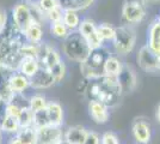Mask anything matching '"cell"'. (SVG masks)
<instances>
[{
  "label": "cell",
  "mask_w": 160,
  "mask_h": 144,
  "mask_svg": "<svg viewBox=\"0 0 160 144\" xmlns=\"http://www.w3.org/2000/svg\"><path fill=\"white\" fill-rule=\"evenodd\" d=\"M30 82H31V89L33 90L48 89L56 84L52 72L49 70L42 69V67L38 70L36 75L30 78Z\"/></svg>",
  "instance_id": "9a60e30c"
},
{
  "label": "cell",
  "mask_w": 160,
  "mask_h": 144,
  "mask_svg": "<svg viewBox=\"0 0 160 144\" xmlns=\"http://www.w3.org/2000/svg\"><path fill=\"white\" fill-rule=\"evenodd\" d=\"M159 56L155 54L147 45L142 46L136 55V61L138 65L142 71L145 72H157L160 71L159 67Z\"/></svg>",
  "instance_id": "9c48e42d"
},
{
  "label": "cell",
  "mask_w": 160,
  "mask_h": 144,
  "mask_svg": "<svg viewBox=\"0 0 160 144\" xmlns=\"http://www.w3.org/2000/svg\"><path fill=\"white\" fill-rule=\"evenodd\" d=\"M84 144H102L100 136L94 131H88V135H87L86 141Z\"/></svg>",
  "instance_id": "74e56055"
},
{
  "label": "cell",
  "mask_w": 160,
  "mask_h": 144,
  "mask_svg": "<svg viewBox=\"0 0 160 144\" xmlns=\"http://www.w3.org/2000/svg\"><path fill=\"white\" fill-rule=\"evenodd\" d=\"M88 135V130L81 125L69 126L63 132V142L66 144H84Z\"/></svg>",
  "instance_id": "2e32d148"
},
{
  "label": "cell",
  "mask_w": 160,
  "mask_h": 144,
  "mask_svg": "<svg viewBox=\"0 0 160 144\" xmlns=\"http://www.w3.org/2000/svg\"><path fill=\"white\" fill-rule=\"evenodd\" d=\"M112 54L110 49L104 46L102 48L92 49L85 61L80 62V72L84 78L94 79L104 76V65L107 59Z\"/></svg>",
  "instance_id": "7a4b0ae2"
},
{
  "label": "cell",
  "mask_w": 160,
  "mask_h": 144,
  "mask_svg": "<svg viewBox=\"0 0 160 144\" xmlns=\"http://www.w3.org/2000/svg\"><path fill=\"white\" fill-rule=\"evenodd\" d=\"M22 58H33L37 59L38 53H40V45L37 43H31V42H24L18 49Z\"/></svg>",
  "instance_id": "4316f807"
},
{
  "label": "cell",
  "mask_w": 160,
  "mask_h": 144,
  "mask_svg": "<svg viewBox=\"0 0 160 144\" xmlns=\"http://www.w3.org/2000/svg\"><path fill=\"white\" fill-rule=\"evenodd\" d=\"M81 21H82V19L80 18L78 11H74V10H63L62 22H63L65 25L69 29L71 33L78 31Z\"/></svg>",
  "instance_id": "603a6c76"
},
{
  "label": "cell",
  "mask_w": 160,
  "mask_h": 144,
  "mask_svg": "<svg viewBox=\"0 0 160 144\" xmlns=\"http://www.w3.org/2000/svg\"><path fill=\"white\" fill-rule=\"evenodd\" d=\"M49 71L52 72L54 79H55V83L58 84V83H61L65 79V77H66V75H67V66H66V64H65V61L61 60L60 62H58V64H56L55 66H53Z\"/></svg>",
  "instance_id": "1f68e13d"
},
{
  "label": "cell",
  "mask_w": 160,
  "mask_h": 144,
  "mask_svg": "<svg viewBox=\"0 0 160 144\" xmlns=\"http://www.w3.org/2000/svg\"><path fill=\"white\" fill-rule=\"evenodd\" d=\"M124 64L116 54H111L105 61L104 65V75L107 76H118L123 69Z\"/></svg>",
  "instance_id": "44dd1931"
},
{
  "label": "cell",
  "mask_w": 160,
  "mask_h": 144,
  "mask_svg": "<svg viewBox=\"0 0 160 144\" xmlns=\"http://www.w3.org/2000/svg\"><path fill=\"white\" fill-rule=\"evenodd\" d=\"M123 91L121 89L117 76H102L99 78L90 79L85 96L90 101L104 103L109 108L116 107L121 101Z\"/></svg>",
  "instance_id": "6da1fadb"
},
{
  "label": "cell",
  "mask_w": 160,
  "mask_h": 144,
  "mask_svg": "<svg viewBox=\"0 0 160 144\" xmlns=\"http://www.w3.org/2000/svg\"><path fill=\"white\" fill-rule=\"evenodd\" d=\"M159 1H160V0H159Z\"/></svg>",
  "instance_id": "7dc6e473"
},
{
  "label": "cell",
  "mask_w": 160,
  "mask_h": 144,
  "mask_svg": "<svg viewBox=\"0 0 160 144\" xmlns=\"http://www.w3.org/2000/svg\"><path fill=\"white\" fill-rule=\"evenodd\" d=\"M98 34L102 41L104 42V45L107 42H112L115 34H116V28L109 23H100L98 24Z\"/></svg>",
  "instance_id": "f1b7e54d"
},
{
  "label": "cell",
  "mask_w": 160,
  "mask_h": 144,
  "mask_svg": "<svg viewBox=\"0 0 160 144\" xmlns=\"http://www.w3.org/2000/svg\"><path fill=\"white\" fill-rule=\"evenodd\" d=\"M35 3L37 4V6L40 7L41 10L46 14H47L48 12H50V11H53L54 8L59 7L58 0H36Z\"/></svg>",
  "instance_id": "836d02e7"
},
{
  "label": "cell",
  "mask_w": 160,
  "mask_h": 144,
  "mask_svg": "<svg viewBox=\"0 0 160 144\" xmlns=\"http://www.w3.org/2000/svg\"><path fill=\"white\" fill-rule=\"evenodd\" d=\"M117 77H118V82H120L121 89L123 91V94L124 93H132L135 90L136 85H138V78H136V73L132 69V66L124 64L121 73Z\"/></svg>",
  "instance_id": "5bb4252c"
},
{
  "label": "cell",
  "mask_w": 160,
  "mask_h": 144,
  "mask_svg": "<svg viewBox=\"0 0 160 144\" xmlns=\"http://www.w3.org/2000/svg\"><path fill=\"white\" fill-rule=\"evenodd\" d=\"M13 72L14 70L7 67L4 64H0V99L5 102H10L13 96V93L10 88V79Z\"/></svg>",
  "instance_id": "4fadbf2b"
},
{
  "label": "cell",
  "mask_w": 160,
  "mask_h": 144,
  "mask_svg": "<svg viewBox=\"0 0 160 144\" xmlns=\"http://www.w3.org/2000/svg\"><path fill=\"white\" fill-rule=\"evenodd\" d=\"M48 99L42 94H33L29 96V108L32 110L33 113L37 110L46 109L48 107Z\"/></svg>",
  "instance_id": "484cf974"
},
{
  "label": "cell",
  "mask_w": 160,
  "mask_h": 144,
  "mask_svg": "<svg viewBox=\"0 0 160 144\" xmlns=\"http://www.w3.org/2000/svg\"><path fill=\"white\" fill-rule=\"evenodd\" d=\"M24 36H25V40H27L28 42L40 45V43L43 42V37H44L43 25L32 23V24L24 31Z\"/></svg>",
  "instance_id": "7402d4cb"
},
{
  "label": "cell",
  "mask_w": 160,
  "mask_h": 144,
  "mask_svg": "<svg viewBox=\"0 0 160 144\" xmlns=\"http://www.w3.org/2000/svg\"><path fill=\"white\" fill-rule=\"evenodd\" d=\"M30 5V11H31V17H32V23L36 24H41V25H44L47 22V17L46 13L41 10L40 7L37 6V4L33 1V3H29Z\"/></svg>",
  "instance_id": "4dcf8cb0"
},
{
  "label": "cell",
  "mask_w": 160,
  "mask_h": 144,
  "mask_svg": "<svg viewBox=\"0 0 160 144\" xmlns=\"http://www.w3.org/2000/svg\"><path fill=\"white\" fill-rule=\"evenodd\" d=\"M78 33L86 41L91 49H97V48H102L105 46L98 34V24H96L90 18H84L81 21Z\"/></svg>",
  "instance_id": "8992f818"
},
{
  "label": "cell",
  "mask_w": 160,
  "mask_h": 144,
  "mask_svg": "<svg viewBox=\"0 0 160 144\" xmlns=\"http://www.w3.org/2000/svg\"><path fill=\"white\" fill-rule=\"evenodd\" d=\"M7 144H22V142H20L19 139H18V137L14 135V136H11V137H10Z\"/></svg>",
  "instance_id": "60d3db41"
},
{
  "label": "cell",
  "mask_w": 160,
  "mask_h": 144,
  "mask_svg": "<svg viewBox=\"0 0 160 144\" xmlns=\"http://www.w3.org/2000/svg\"><path fill=\"white\" fill-rule=\"evenodd\" d=\"M102 144H121V141L118 136L112 131H107L100 136Z\"/></svg>",
  "instance_id": "e575fe53"
},
{
  "label": "cell",
  "mask_w": 160,
  "mask_h": 144,
  "mask_svg": "<svg viewBox=\"0 0 160 144\" xmlns=\"http://www.w3.org/2000/svg\"><path fill=\"white\" fill-rule=\"evenodd\" d=\"M7 23H8V17H7L6 11L0 7V35L2 34V31L5 30Z\"/></svg>",
  "instance_id": "f35d334b"
},
{
  "label": "cell",
  "mask_w": 160,
  "mask_h": 144,
  "mask_svg": "<svg viewBox=\"0 0 160 144\" xmlns=\"http://www.w3.org/2000/svg\"><path fill=\"white\" fill-rule=\"evenodd\" d=\"M23 1H27V3H33V1H36V0H23Z\"/></svg>",
  "instance_id": "f6af8a7d"
},
{
  "label": "cell",
  "mask_w": 160,
  "mask_h": 144,
  "mask_svg": "<svg viewBox=\"0 0 160 144\" xmlns=\"http://www.w3.org/2000/svg\"><path fill=\"white\" fill-rule=\"evenodd\" d=\"M61 49H62V54L65 55L68 60L79 62V64L85 61L92 51L78 31L71 33L66 40L62 41Z\"/></svg>",
  "instance_id": "3957f363"
},
{
  "label": "cell",
  "mask_w": 160,
  "mask_h": 144,
  "mask_svg": "<svg viewBox=\"0 0 160 144\" xmlns=\"http://www.w3.org/2000/svg\"><path fill=\"white\" fill-rule=\"evenodd\" d=\"M10 88L13 94H24L25 90L31 88L30 78L20 73L19 71H14L10 79Z\"/></svg>",
  "instance_id": "e0dca14e"
},
{
  "label": "cell",
  "mask_w": 160,
  "mask_h": 144,
  "mask_svg": "<svg viewBox=\"0 0 160 144\" xmlns=\"http://www.w3.org/2000/svg\"><path fill=\"white\" fill-rule=\"evenodd\" d=\"M2 135H4V132H2V130L0 129V144H1V139H2Z\"/></svg>",
  "instance_id": "7bdbcfd3"
},
{
  "label": "cell",
  "mask_w": 160,
  "mask_h": 144,
  "mask_svg": "<svg viewBox=\"0 0 160 144\" xmlns=\"http://www.w3.org/2000/svg\"><path fill=\"white\" fill-rule=\"evenodd\" d=\"M155 19H157V21H158V22H159V23H160V12H159V14H158V17H157Z\"/></svg>",
  "instance_id": "ee69618b"
},
{
  "label": "cell",
  "mask_w": 160,
  "mask_h": 144,
  "mask_svg": "<svg viewBox=\"0 0 160 144\" xmlns=\"http://www.w3.org/2000/svg\"><path fill=\"white\" fill-rule=\"evenodd\" d=\"M152 126L146 119L138 118L132 125V136L136 144H148L152 139Z\"/></svg>",
  "instance_id": "30bf717a"
},
{
  "label": "cell",
  "mask_w": 160,
  "mask_h": 144,
  "mask_svg": "<svg viewBox=\"0 0 160 144\" xmlns=\"http://www.w3.org/2000/svg\"><path fill=\"white\" fill-rule=\"evenodd\" d=\"M155 118H157V121L160 124V103L157 107V110H155Z\"/></svg>",
  "instance_id": "b9f144b4"
},
{
  "label": "cell",
  "mask_w": 160,
  "mask_h": 144,
  "mask_svg": "<svg viewBox=\"0 0 160 144\" xmlns=\"http://www.w3.org/2000/svg\"><path fill=\"white\" fill-rule=\"evenodd\" d=\"M37 60L42 69L50 70L58 62L62 60V55L52 43L43 41L42 43H40V53H38Z\"/></svg>",
  "instance_id": "ba28073f"
},
{
  "label": "cell",
  "mask_w": 160,
  "mask_h": 144,
  "mask_svg": "<svg viewBox=\"0 0 160 144\" xmlns=\"http://www.w3.org/2000/svg\"><path fill=\"white\" fill-rule=\"evenodd\" d=\"M11 21L19 31L24 33L32 24V17L30 11V5L27 1H20L14 5L11 12Z\"/></svg>",
  "instance_id": "52a82bcc"
},
{
  "label": "cell",
  "mask_w": 160,
  "mask_h": 144,
  "mask_svg": "<svg viewBox=\"0 0 160 144\" xmlns=\"http://www.w3.org/2000/svg\"><path fill=\"white\" fill-rule=\"evenodd\" d=\"M136 45V31L134 27L122 24L116 28V34L113 37L111 46L115 54L118 56L130 54Z\"/></svg>",
  "instance_id": "277c9868"
},
{
  "label": "cell",
  "mask_w": 160,
  "mask_h": 144,
  "mask_svg": "<svg viewBox=\"0 0 160 144\" xmlns=\"http://www.w3.org/2000/svg\"><path fill=\"white\" fill-rule=\"evenodd\" d=\"M0 129L2 130V132H4V133L10 135V136H14V135H17V132L20 130L18 119H17V118H13V117L7 115L6 119L4 120V123L1 124Z\"/></svg>",
  "instance_id": "83f0119b"
},
{
  "label": "cell",
  "mask_w": 160,
  "mask_h": 144,
  "mask_svg": "<svg viewBox=\"0 0 160 144\" xmlns=\"http://www.w3.org/2000/svg\"><path fill=\"white\" fill-rule=\"evenodd\" d=\"M6 106H7V102L2 101V100L0 101V126H1V124L4 123V120H5L7 117Z\"/></svg>",
  "instance_id": "ab89813d"
},
{
  "label": "cell",
  "mask_w": 160,
  "mask_h": 144,
  "mask_svg": "<svg viewBox=\"0 0 160 144\" xmlns=\"http://www.w3.org/2000/svg\"><path fill=\"white\" fill-rule=\"evenodd\" d=\"M18 123H19L20 129L24 127H30L33 124V112L29 107L23 108L18 117Z\"/></svg>",
  "instance_id": "d6a6232c"
},
{
  "label": "cell",
  "mask_w": 160,
  "mask_h": 144,
  "mask_svg": "<svg viewBox=\"0 0 160 144\" xmlns=\"http://www.w3.org/2000/svg\"><path fill=\"white\" fill-rule=\"evenodd\" d=\"M147 46L151 48L155 54L160 55V23L157 19H154L148 28Z\"/></svg>",
  "instance_id": "ac0fdd59"
},
{
  "label": "cell",
  "mask_w": 160,
  "mask_h": 144,
  "mask_svg": "<svg viewBox=\"0 0 160 144\" xmlns=\"http://www.w3.org/2000/svg\"><path fill=\"white\" fill-rule=\"evenodd\" d=\"M49 31H50L52 36H54L58 40H62V41L66 40L67 37L69 36V34H71L69 29L65 25V23L62 21L49 24Z\"/></svg>",
  "instance_id": "d4e9b609"
},
{
  "label": "cell",
  "mask_w": 160,
  "mask_h": 144,
  "mask_svg": "<svg viewBox=\"0 0 160 144\" xmlns=\"http://www.w3.org/2000/svg\"><path fill=\"white\" fill-rule=\"evenodd\" d=\"M16 136L22 142V144H38V141H37V130L33 126L20 129L17 132Z\"/></svg>",
  "instance_id": "cb8c5ba5"
},
{
  "label": "cell",
  "mask_w": 160,
  "mask_h": 144,
  "mask_svg": "<svg viewBox=\"0 0 160 144\" xmlns=\"http://www.w3.org/2000/svg\"><path fill=\"white\" fill-rule=\"evenodd\" d=\"M37 130V141L38 144H60L63 142V132L62 127L58 126H46L36 129Z\"/></svg>",
  "instance_id": "8fae6325"
},
{
  "label": "cell",
  "mask_w": 160,
  "mask_h": 144,
  "mask_svg": "<svg viewBox=\"0 0 160 144\" xmlns=\"http://www.w3.org/2000/svg\"><path fill=\"white\" fill-rule=\"evenodd\" d=\"M46 17H47V22L49 24L56 23V22H61L62 21V17H63V10L60 6L56 7V8H54L53 11L48 12L46 14Z\"/></svg>",
  "instance_id": "d590c367"
},
{
  "label": "cell",
  "mask_w": 160,
  "mask_h": 144,
  "mask_svg": "<svg viewBox=\"0 0 160 144\" xmlns=\"http://www.w3.org/2000/svg\"><path fill=\"white\" fill-rule=\"evenodd\" d=\"M48 117L52 126L62 127L63 125V108L58 101H49L47 107Z\"/></svg>",
  "instance_id": "d6986e66"
},
{
  "label": "cell",
  "mask_w": 160,
  "mask_h": 144,
  "mask_svg": "<svg viewBox=\"0 0 160 144\" xmlns=\"http://www.w3.org/2000/svg\"><path fill=\"white\" fill-rule=\"evenodd\" d=\"M87 109L91 119L98 125L107 124L110 119V108L104 103L98 102V101H90Z\"/></svg>",
  "instance_id": "7c38bea8"
},
{
  "label": "cell",
  "mask_w": 160,
  "mask_h": 144,
  "mask_svg": "<svg viewBox=\"0 0 160 144\" xmlns=\"http://www.w3.org/2000/svg\"><path fill=\"white\" fill-rule=\"evenodd\" d=\"M147 16L146 3L143 0H124L122 5V22L126 25L134 27L140 24Z\"/></svg>",
  "instance_id": "5b68a950"
},
{
  "label": "cell",
  "mask_w": 160,
  "mask_h": 144,
  "mask_svg": "<svg viewBox=\"0 0 160 144\" xmlns=\"http://www.w3.org/2000/svg\"><path fill=\"white\" fill-rule=\"evenodd\" d=\"M6 109H7V115L13 117V118H17V119H18L20 112H22V108H20L19 106L14 104L13 102H7Z\"/></svg>",
  "instance_id": "8d00e7d4"
},
{
  "label": "cell",
  "mask_w": 160,
  "mask_h": 144,
  "mask_svg": "<svg viewBox=\"0 0 160 144\" xmlns=\"http://www.w3.org/2000/svg\"><path fill=\"white\" fill-rule=\"evenodd\" d=\"M40 69H41L40 62H38L37 59H33V58H23L17 71H19L20 73H23L24 76L31 78V77H33V76L38 72Z\"/></svg>",
  "instance_id": "ffe728a7"
},
{
  "label": "cell",
  "mask_w": 160,
  "mask_h": 144,
  "mask_svg": "<svg viewBox=\"0 0 160 144\" xmlns=\"http://www.w3.org/2000/svg\"><path fill=\"white\" fill-rule=\"evenodd\" d=\"M50 121H49V117H48L47 108L42 110H37L33 113V124L32 126L35 129H41V127H46L49 126Z\"/></svg>",
  "instance_id": "f546056e"
},
{
  "label": "cell",
  "mask_w": 160,
  "mask_h": 144,
  "mask_svg": "<svg viewBox=\"0 0 160 144\" xmlns=\"http://www.w3.org/2000/svg\"><path fill=\"white\" fill-rule=\"evenodd\" d=\"M60 144H66V143H65V142H62V143H60Z\"/></svg>",
  "instance_id": "bcb514c9"
}]
</instances>
